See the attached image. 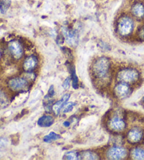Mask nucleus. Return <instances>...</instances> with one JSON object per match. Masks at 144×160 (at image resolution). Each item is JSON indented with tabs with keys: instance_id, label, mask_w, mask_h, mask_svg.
Listing matches in <instances>:
<instances>
[{
	"instance_id": "19",
	"label": "nucleus",
	"mask_w": 144,
	"mask_h": 160,
	"mask_svg": "<svg viewBox=\"0 0 144 160\" xmlns=\"http://www.w3.org/2000/svg\"><path fill=\"white\" fill-rule=\"evenodd\" d=\"M10 0H0V12L2 13H5L10 7Z\"/></svg>"
},
{
	"instance_id": "8",
	"label": "nucleus",
	"mask_w": 144,
	"mask_h": 160,
	"mask_svg": "<svg viewBox=\"0 0 144 160\" xmlns=\"http://www.w3.org/2000/svg\"><path fill=\"white\" fill-rule=\"evenodd\" d=\"M143 138V132L139 128H134L127 133V139L132 143H137L140 142Z\"/></svg>"
},
{
	"instance_id": "27",
	"label": "nucleus",
	"mask_w": 144,
	"mask_h": 160,
	"mask_svg": "<svg viewBox=\"0 0 144 160\" xmlns=\"http://www.w3.org/2000/svg\"><path fill=\"white\" fill-rule=\"evenodd\" d=\"M143 100H144V97H143Z\"/></svg>"
},
{
	"instance_id": "9",
	"label": "nucleus",
	"mask_w": 144,
	"mask_h": 160,
	"mask_svg": "<svg viewBox=\"0 0 144 160\" xmlns=\"http://www.w3.org/2000/svg\"><path fill=\"white\" fill-rule=\"evenodd\" d=\"M115 94L120 98H124L129 95L130 88L126 82H122L115 88Z\"/></svg>"
},
{
	"instance_id": "11",
	"label": "nucleus",
	"mask_w": 144,
	"mask_h": 160,
	"mask_svg": "<svg viewBox=\"0 0 144 160\" xmlns=\"http://www.w3.org/2000/svg\"><path fill=\"white\" fill-rule=\"evenodd\" d=\"M37 64V59L35 56H30L25 59L23 62V68L26 71H31Z\"/></svg>"
},
{
	"instance_id": "20",
	"label": "nucleus",
	"mask_w": 144,
	"mask_h": 160,
	"mask_svg": "<svg viewBox=\"0 0 144 160\" xmlns=\"http://www.w3.org/2000/svg\"><path fill=\"white\" fill-rule=\"evenodd\" d=\"M79 154L77 152L75 151H70L68 152L65 154L64 157H63V159H80V157H79Z\"/></svg>"
},
{
	"instance_id": "2",
	"label": "nucleus",
	"mask_w": 144,
	"mask_h": 160,
	"mask_svg": "<svg viewBox=\"0 0 144 160\" xmlns=\"http://www.w3.org/2000/svg\"><path fill=\"white\" fill-rule=\"evenodd\" d=\"M134 26V21L129 16H122L118 22V33L122 37L128 36L132 34Z\"/></svg>"
},
{
	"instance_id": "12",
	"label": "nucleus",
	"mask_w": 144,
	"mask_h": 160,
	"mask_svg": "<svg viewBox=\"0 0 144 160\" xmlns=\"http://www.w3.org/2000/svg\"><path fill=\"white\" fill-rule=\"evenodd\" d=\"M70 95H69V94H65L59 102H57L56 103H55L54 104L53 111L54 112L55 114L58 115L59 114L60 111H61V109H63V106H64V104L67 102V101L69 100V98H70Z\"/></svg>"
},
{
	"instance_id": "24",
	"label": "nucleus",
	"mask_w": 144,
	"mask_h": 160,
	"mask_svg": "<svg viewBox=\"0 0 144 160\" xmlns=\"http://www.w3.org/2000/svg\"><path fill=\"white\" fill-rule=\"evenodd\" d=\"M70 79L69 78H66L64 82H63V87L65 88V89H68V88H69V85H70Z\"/></svg>"
},
{
	"instance_id": "14",
	"label": "nucleus",
	"mask_w": 144,
	"mask_h": 160,
	"mask_svg": "<svg viewBox=\"0 0 144 160\" xmlns=\"http://www.w3.org/2000/svg\"><path fill=\"white\" fill-rule=\"evenodd\" d=\"M54 122V118L49 115H44L38 119L37 124L41 127H49Z\"/></svg>"
},
{
	"instance_id": "21",
	"label": "nucleus",
	"mask_w": 144,
	"mask_h": 160,
	"mask_svg": "<svg viewBox=\"0 0 144 160\" xmlns=\"http://www.w3.org/2000/svg\"><path fill=\"white\" fill-rule=\"evenodd\" d=\"M74 105V104L73 102H68V103L66 102L63 107V112L64 113L71 112L72 110L73 109Z\"/></svg>"
},
{
	"instance_id": "23",
	"label": "nucleus",
	"mask_w": 144,
	"mask_h": 160,
	"mask_svg": "<svg viewBox=\"0 0 144 160\" xmlns=\"http://www.w3.org/2000/svg\"><path fill=\"white\" fill-rule=\"evenodd\" d=\"M138 37H139V38H141V40H144V26L141 27L139 30H138Z\"/></svg>"
},
{
	"instance_id": "7",
	"label": "nucleus",
	"mask_w": 144,
	"mask_h": 160,
	"mask_svg": "<svg viewBox=\"0 0 144 160\" xmlns=\"http://www.w3.org/2000/svg\"><path fill=\"white\" fill-rule=\"evenodd\" d=\"M61 30L63 36L65 38V42L70 46H75L78 42V35L76 31L68 29L65 27H63Z\"/></svg>"
},
{
	"instance_id": "6",
	"label": "nucleus",
	"mask_w": 144,
	"mask_h": 160,
	"mask_svg": "<svg viewBox=\"0 0 144 160\" xmlns=\"http://www.w3.org/2000/svg\"><path fill=\"white\" fill-rule=\"evenodd\" d=\"M106 155L110 159H122L127 156V150L121 147H112L107 151Z\"/></svg>"
},
{
	"instance_id": "4",
	"label": "nucleus",
	"mask_w": 144,
	"mask_h": 160,
	"mask_svg": "<svg viewBox=\"0 0 144 160\" xmlns=\"http://www.w3.org/2000/svg\"><path fill=\"white\" fill-rule=\"evenodd\" d=\"M28 82L26 79L21 77H16L10 79L8 82V86L9 89L13 92H20V91L26 89Z\"/></svg>"
},
{
	"instance_id": "26",
	"label": "nucleus",
	"mask_w": 144,
	"mask_h": 160,
	"mask_svg": "<svg viewBox=\"0 0 144 160\" xmlns=\"http://www.w3.org/2000/svg\"><path fill=\"white\" fill-rule=\"evenodd\" d=\"M2 57V53H1V51H0V59H1Z\"/></svg>"
},
{
	"instance_id": "25",
	"label": "nucleus",
	"mask_w": 144,
	"mask_h": 160,
	"mask_svg": "<svg viewBox=\"0 0 144 160\" xmlns=\"http://www.w3.org/2000/svg\"><path fill=\"white\" fill-rule=\"evenodd\" d=\"M6 146V141L2 138H0V150H2Z\"/></svg>"
},
{
	"instance_id": "10",
	"label": "nucleus",
	"mask_w": 144,
	"mask_h": 160,
	"mask_svg": "<svg viewBox=\"0 0 144 160\" xmlns=\"http://www.w3.org/2000/svg\"><path fill=\"white\" fill-rule=\"evenodd\" d=\"M109 127L110 129L115 131H121L125 128L124 121L119 117H113L109 122Z\"/></svg>"
},
{
	"instance_id": "13",
	"label": "nucleus",
	"mask_w": 144,
	"mask_h": 160,
	"mask_svg": "<svg viewBox=\"0 0 144 160\" xmlns=\"http://www.w3.org/2000/svg\"><path fill=\"white\" fill-rule=\"evenodd\" d=\"M132 13L135 17L142 18L144 17V5L141 3H137L133 5Z\"/></svg>"
},
{
	"instance_id": "18",
	"label": "nucleus",
	"mask_w": 144,
	"mask_h": 160,
	"mask_svg": "<svg viewBox=\"0 0 144 160\" xmlns=\"http://www.w3.org/2000/svg\"><path fill=\"white\" fill-rule=\"evenodd\" d=\"M81 159H97L98 157L97 155L95 153L92 152L91 151H85L83 152L80 155Z\"/></svg>"
},
{
	"instance_id": "17",
	"label": "nucleus",
	"mask_w": 144,
	"mask_h": 160,
	"mask_svg": "<svg viewBox=\"0 0 144 160\" xmlns=\"http://www.w3.org/2000/svg\"><path fill=\"white\" fill-rule=\"evenodd\" d=\"M60 138H61V136H59V134L54 133V132H50L48 135L44 137V141L46 142H50L54 141V140H59Z\"/></svg>"
},
{
	"instance_id": "1",
	"label": "nucleus",
	"mask_w": 144,
	"mask_h": 160,
	"mask_svg": "<svg viewBox=\"0 0 144 160\" xmlns=\"http://www.w3.org/2000/svg\"><path fill=\"white\" fill-rule=\"evenodd\" d=\"M110 68V62L106 57L98 58L92 66V72L97 78H103L107 76Z\"/></svg>"
},
{
	"instance_id": "3",
	"label": "nucleus",
	"mask_w": 144,
	"mask_h": 160,
	"mask_svg": "<svg viewBox=\"0 0 144 160\" xmlns=\"http://www.w3.org/2000/svg\"><path fill=\"white\" fill-rule=\"evenodd\" d=\"M139 77L137 71L131 68H126L120 71L118 74V79L119 81L126 83H131L137 81Z\"/></svg>"
},
{
	"instance_id": "22",
	"label": "nucleus",
	"mask_w": 144,
	"mask_h": 160,
	"mask_svg": "<svg viewBox=\"0 0 144 160\" xmlns=\"http://www.w3.org/2000/svg\"><path fill=\"white\" fill-rule=\"evenodd\" d=\"M72 81H73V87L74 89H77L78 88V78L74 71L72 73Z\"/></svg>"
},
{
	"instance_id": "15",
	"label": "nucleus",
	"mask_w": 144,
	"mask_h": 160,
	"mask_svg": "<svg viewBox=\"0 0 144 160\" xmlns=\"http://www.w3.org/2000/svg\"><path fill=\"white\" fill-rule=\"evenodd\" d=\"M131 157L134 159H144V150L141 148H134L131 152Z\"/></svg>"
},
{
	"instance_id": "5",
	"label": "nucleus",
	"mask_w": 144,
	"mask_h": 160,
	"mask_svg": "<svg viewBox=\"0 0 144 160\" xmlns=\"http://www.w3.org/2000/svg\"><path fill=\"white\" fill-rule=\"evenodd\" d=\"M8 49L15 59H20L23 55V49L18 40H12L8 44Z\"/></svg>"
},
{
	"instance_id": "16",
	"label": "nucleus",
	"mask_w": 144,
	"mask_h": 160,
	"mask_svg": "<svg viewBox=\"0 0 144 160\" xmlns=\"http://www.w3.org/2000/svg\"><path fill=\"white\" fill-rule=\"evenodd\" d=\"M9 100L8 95L4 90L0 89V108L7 107L9 104Z\"/></svg>"
}]
</instances>
